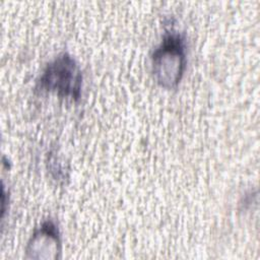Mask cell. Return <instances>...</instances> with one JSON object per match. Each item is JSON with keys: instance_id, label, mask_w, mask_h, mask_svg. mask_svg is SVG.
<instances>
[{"instance_id": "obj_1", "label": "cell", "mask_w": 260, "mask_h": 260, "mask_svg": "<svg viewBox=\"0 0 260 260\" xmlns=\"http://www.w3.org/2000/svg\"><path fill=\"white\" fill-rule=\"evenodd\" d=\"M151 73L155 82L172 89L181 82L187 67V51L184 37L177 30L165 32L150 57Z\"/></svg>"}, {"instance_id": "obj_2", "label": "cell", "mask_w": 260, "mask_h": 260, "mask_svg": "<svg viewBox=\"0 0 260 260\" xmlns=\"http://www.w3.org/2000/svg\"><path fill=\"white\" fill-rule=\"evenodd\" d=\"M38 87L77 101L82 89L81 68L69 53L62 52L46 65L38 79Z\"/></svg>"}, {"instance_id": "obj_3", "label": "cell", "mask_w": 260, "mask_h": 260, "mask_svg": "<svg viewBox=\"0 0 260 260\" xmlns=\"http://www.w3.org/2000/svg\"><path fill=\"white\" fill-rule=\"evenodd\" d=\"M61 233L55 220H44L31 234L26 247L25 258L55 260L61 257Z\"/></svg>"}]
</instances>
